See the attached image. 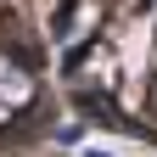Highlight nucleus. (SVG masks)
Returning <instances> with one entry per match:
<instances>
[{"label": "nucleus", "mask_w": 157, "mask_h": 157, "mask_svg": "<svg viewBox=\"0 0 157 157\" xmlns=\"http://www.w3.org/2000/svg\"><path fill=\"white\" fill-rule=\"evenodd\" d=\"M78 17H90V34L84 39H101L112 23H135L146 28V62H140V107L129 118V135H157V0H56V17H51V39H62ZM73 39V45H84Z\"/></svg>", "instance_id": "f257e3e1"}]
</instances>
